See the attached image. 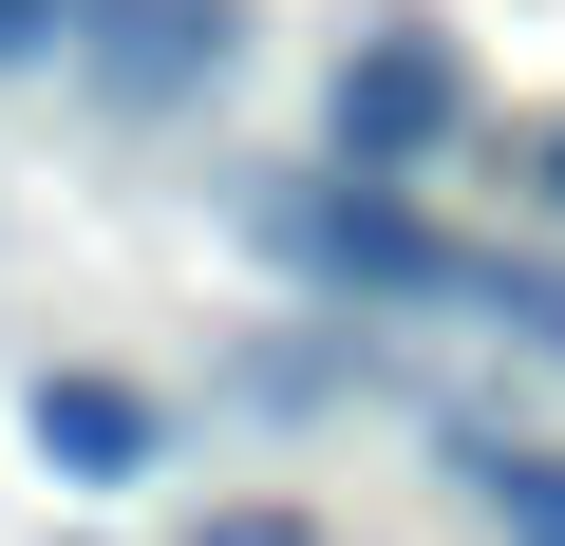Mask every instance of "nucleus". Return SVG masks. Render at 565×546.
I'll return each instance as SVG.
<instances>
[{"label": "nucleus", "instance_id": "6", "mask_svg": "<svg viewBox=\"0 0 565 546\" xmlns=\"http://www.w3.org/2000/svg\"><path fill=\"white\" fill-rule=\"evenodd\" d=\"M76 20H95V0H0V76H39V57H76Z\"/></svg>", "mask_w": 565, "mask_h": 546}, {"label": "nucleus", "instance_id": "7", "mask_svg": "<svg viewBox=\"0 0 565 546\" xmlns=\"http://www.w3.org/2000/svg\"><path fill=\"white\" fill-rule=\"evenodd\" d=\"M490 302H509V321H527V340L565 358V283H546V264H490Z\"/></svg>", "mask_w": 565, "mask_h": 546}, {"label": "nucleus", "instance_id": "8", "mask_svg": "<svg viewBox=\"0 0 565 546\" xmlns=\"http://www.w3.org/2000/svg\"><path fill=\"white\" fill-rule=\"evenodd\" d=\"M189 546H321V527H302V508H207Z\"/></svg>", "mask_w": 565, "mask_h": 546}, {"label": "nucleus", "instance_id": "1", "mask_svg": "<svg viewBox=\"0 0 565 546\" xmlns=\"http://www.w3.org/2000/svg\"><path fill=\"white\" fill-rule=\"evenodd\" d=\"M452 114H471V76H452V39H415V20L321 76V132H340V170H377V189H396L415 151H452Z\"/></svg>", "mask_w": 565, "mask_h": 546}, {"label": "nucleus", "instance_id": "5", "mask_svg": "<svg viewBox=\"0 0 565 546\" xmlns=\"http://www.w3.org/2000/svg\"><path fill=\"white\" fill-rule=\"evenodd\" d=\"M471 490H490V527H509V546H565V452H490Z\"/></svg>", "mask_w": 565, "mask_h": 546}, {"label": "nucleus", "instance_id": "3", "mask_svg": "<svg viewBox=\"0 0 565 546\" xmlns=\"http://www.w3.org/2000/svg\"><path fill=\"white\" fill-rule=\"evenodd\" d=\"M282 245H302V264H340V283H490V264H452V245H434L377 170H359V207H340V189H302V207H282Z\"/></svg>", "mask_w": 565, "mask_h": 546}, {"label": "nucleus", "instance_id": "9", "mask_svg": "<svg viewBox=\"0 0 565 546\" xmlns=\"http://www.w3.org/2000/svg\"><path fill=\"white\" fill-rule=\"evenodd\" d=\"M527 189H546V207H565V114H546V132H527Z\"/></svg>", "mask_w": 565, "mask_h": 546}, {"label": "nucleus", "instance_id": "4", "mask_svg": "<svg viewBox=\"0 0 565 546\" xmlns=\"http://www.w3.org/2000/svg\"><path fill=\"white\" fill-rule=\"evenodd\" d=\"M151 433H170V415H151L132 377H39V452H57L76 490H132V471H151Z\"/></svg>", "mask_w": 565, "mask_h": 546}, {"label": "nucleus", "instance_id": "2", "mask_svg": "<svg viewBox=\"0 0 565 546\" xmlns=\"http://www.w3.org/2000/svg\"><path fill=\"white\" fill-rule=\"evenodd\" d=\"M226 57H245V0H95V20H76V76L114 114H189Z\"/></svg>", "mask_w": 565, "mask_h": 546}]
</instances>
